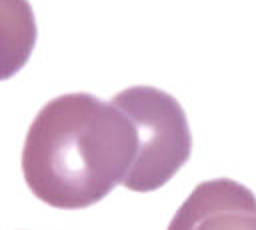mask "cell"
<instances>
[{
	"instance_id": "obj_2",
	"label": "cell",
	"mask_w": 256,
	"mask_h": 230,
	"mask_svg": "<svg viewBox=\"0 0 256 230\" xmlns=\"http://www.w3.org/2000/svg\"><path fill=\"white\" fill-rule=\"evenodd\" d=\"M138 138L136 160L124 184L134 192L162 188L190 160L192 134L180 102L154 86H130L112 96Z\"/></svg>"
},
{
	"instance_id": "obj_1",
	"label": "cell",
	"mask_w": 256,
	"mask_h": 230,
	"mask_svg": "<svg viewBox=\"0 0 256 230\" xmlns=\"http://www.w3.org/2000/svg\"><path fill=\"white\" fill-rule=\"evenodd\" d=\"M136 150L134 124L112 100L70 92L48 100L34 116L24 138L22 174L44 204L80 210L124 184Z\"/></svg>"
},
{
	"instance_id": "obj_3",
	"label": "cell",
	"mask_w": 256,
	"mask_h": 230,
	"mask_svg": "<svg viewBox=\"0 0 256 230\" xmlns=\"http://www.w3.org/2000/svg\"><path fill=\"white\" fill-rule=\"evenodd\" d=\"M166 230H256V196L232 178L200 182Z\"/></svg>"
},
{
	"instance_id": "obj_4",
	"label": "cell",
	"mask_w": 256,
	"mask_h": 230,
	"mask_svg": "<svg viewBox=\"0 0 256 230\" xmlns=\"http://www.w3.org/2000/svg\"><path fill=\"white\" fill-rule=\"evenodd\" d=\"M38 26L28 0H0V82L18 74L36 46Z\"/></svg>"
}]
</instances>
